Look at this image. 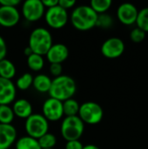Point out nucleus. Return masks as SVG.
Listing matches in <instances>:
<instances>
[{"label":"nucleus","mask_w":148,"mask_h":149,"mask_svg":"<svg viewBox=\"0 0 148 149\" xmlns=\"http://www.w3.org/2000/svg\"><path fill=\"white\" fill-rule=\"evenodd\" d=\"M17 72L16 66L13 62L7 58H3L0 61V78L11 80Z\"/></svg>","instance_id":"nucleus-18"},{"label":"nucleus","mask_w":148,"mask_h":149,"mask_svg":"<svg viewBox=\"0 0 148 149\" xmlns=\"http://www.w3.org/2000/svg\"><path fill=\"white\" fill-rule=\"evenodd\" d=\"M15 149H41V148L38 140L25 135L16 141Z\"/></svg>","instance_id":"nucleus-19"},{"label":"nucleus","mask_w":148,"mask_h":149,"mask_svg":"<svg viewBox=\"0 0 148 149\" xmlns=\"http://www.w3.org/2000/svg\"><path fill=\"white\" fill-rule=\"evenodd\" d=\"M24 130L27 136L38 140L49 132V121L41 113H32L25 120Z\"/></svg>","instance_id":"nucleus-5"},{"label":"nucleus","mask_w":148,"mask_h":149,"mask_svg":"<svg viewBox=\"0 0 148 149\" xmlns=\"http://www.w3.org/2000/svg\"><path fill=\"white\" fill-rule=\"evenodd\" d=\"M98 14L90 5H79L73 9L70 16L72 26L80 31H86L96 26Z\"/></svg>","instance_id":"nucleus-2"},{"label":"nucleus","mask_w":148,"mask_h":149,"mask_svg":"<svg viewBox=\"0 0 148 149\" xmlns=\"http://www.w3.org/2000/svg\"><path fill=\"white\" fill-rule=\"evenodd\" d=\"M49 71H50L51 75L53 76L54 78L61 76L62 72H63L62 64H51L49 67Z\"/></svg>","instance_id":"nucleus-29"},{"label":"nucleus","mask_w":148,"mask_h":149,"mask_svg":"<svg viewBox=\"0 0 148 149\" xmlns=\"http://www.w3.org/2000/svg\"><path fill=\"white\" fill-rule=\"evenodd\" d=\"M17 141V129L11 125L0 124V149H10Z\"/></svg>","instance_id":"nucleus-15"},{"label":"nucleus","mask_w":148,"mask_h":149,"mask_svg":"<svg viewBox=\"0 0 148 149\" xmlns=\"http://www.w3.org/2000/svg\"><path fill=\"white\" fill-rule=\"evenodd\" d=\"M85 131V124L79 116L65 117L61 122L60 134L66 141H79Z\"/></svg>","instance_id":"nucleus-4"},{"label":"nucleus","mask_w":148,"mask_h":149,"mask_svg":"<svg viewBox=\"0 0 148 149\" xmlns=\"http://www.w3.org/2000/svg\"><path fill=\"white\" fill-rule=\"evenodd\" d=\"M84 145L79 141H66L65 149H83Z\"/></svg>","instance_id":"nucleus-32"},{"label":"nucleus","mask_w":148,"mask_h":149,"mask_svg":"<svg viewBox=\"0 0 148 149\" xmlns=\"http://www.w3.org/2000/svg\"><path fill=\"white\" fill-rule=\"evenodd\" d=\"M45 57L51 64H62L69 57V49L62 43L53 44L45 54Z\"/></svg>","instance_id":"nucleus-13"},{"label":"nucleus","mask_w":148,"mask_h":149,"mask_svg":"<svg viewBox=\"0 0 148 149\" xmlns=\"http://www.w3.org/2000/svg\"><path fill=\"white\" fill-rule=\"evenodd\" d=\"M14 115L20 119L26 120L33 113V108L31 103L25 99H19L13 102L11 107Z\"/></svg>","instance_id":"nucleus-16"},{"label":"nucleus","mask_w":148,"mask_h":149,"mask_svg":"<svg viewBox=\"0 0 148 149\" xmlns=\"http://www.w3.org/2000/svg\"><path fill=\"white\" fill-rule=\"evenodd\" d=\"M113 24V19L109 14L103 13L98 15V18L96 22L97 27H99L101 29H108L112 27Z\"/></svg>","instance_id":"nucleus-27"},{"label":"nucleus","mask_w":148,"mask_h":149,"mask_svg":"<svg viewBox=\"0 0 148 149\" xmlns=\"http://www.w3.org/2000/svg\"><path fill=\"white\" fill-rule=\"evenodd\" d=\"M20 3L19 0H0V6L17 7Z\"/></svg>","instance_id":"nucleus-33"},{"label":"nucleus","mask_w":148,"mask_h":149,"mask_svg":"<svg viewBox=\"0 0 148 149\" xmlns=\"http://www.w3.org/2000/svg\"><path fill=\"white\" fill-rule=\"evenodd\" d=\"M45 12V8L41 0H26L22 4V16L31 23L40 20Z\"/></svg>","instance_id":"nucleus-8"},{"label":"nucleus","mask_w":148,"mask_h":149,"mask_svg":"<svg viewBox=\"0 0 148 149\" xmlns=\"http://www.w3.org/2000/svg\"><path fill=\"white\" fill-rule=\"evenodd\" d=\"M27 65L32 72H40L44 66V57L36 53H32L27 57Z\"/></svg>","instance_id":"nucleus-20"},{"label":"nucleus","mask_w":148,"mask_h":149,"mask_svg":"<svg viewBox=\"0 0 148 149\" xmlns=\"http://www.w3.org/2000/svg\"><path fill=\"white\" fill-rule=\"evenodd\" d=\"M38 144L41 149H49L54 148V147L57 145V138L54 134L51 133H47L44 135H43L41 138L38 140Z\"/></svg>","instance_id":"nucleus-25"},{"label":"nucleus","mask_w":148,"mask_h":149,"mask_svg":"<svg viewBox=\"0 0 148 149\" xmlns=\"http://www.w3.org/2000/svg\"><path fill=\"white\" fill-rule=\"evenodd\" d=\"M125 51V44L119 38H110L101 45L102 55L110 59L120 57Z\"/></svg>","instance_id":"nucleus-10"},{"label":"nucleus","mask_w":148,"mask_h":149,"mask_svg":"<svg viewBox=\"0 0 148 149\" xmlns=\"http://www.w3.org/2000/svg\"><path fill=\"white\" fill-rule=\"evenodd\" d=\"M112 6L111 0H92L90 3V7L98 14L106 13V11Z\"/></svg>","instance_id":"nucleus-24"},{"label":"nucleus","mask_w":148,"mask_h":149,"mask_svg":"<svg viewBox=\"0 0 148 149\" xmlns=\"http://www.w3.org/2000/svg\"><path fill=\"white\" fill-rule=\"evenodd\" d=\"M44 17L46 24L50 28L55 30L64 28L69 20L67 10L61 8L58 4L52 8L47 9L44 12Z\"/></svg>","instance_id":"nucleus-7"},{"label":"nucleus","mask_w":148,"mask_h":149,"mask_svg":"<svg viewBox=\"0 0 148 149\" xmlns=\"http://www.w3.org/2000/svg\"><path fill=\"white\" fill-rule=\"evenodd\" d=\"M136 24L138 28L141 29L145 32H148V7L139 11Z\"/></svg>","instance_id":"nucleus-26"},{"label":"nucleus","mask_w":148,"mask_h":149,"mask_svg":"<svg viewBox=\"0 0 148 149\" xmlns=\"http://www.w3.org/2000/svg\"><path fill=\"white\" fill-rule=\"evenodd\" d=\"M42 115L49 122L60 120L64 117L63 102L52 98L47 99L42 106Z\"/></svg>","instance_id":"nucleus-9"},{"label":"nucleus","mask_w":148,"mask_h":149,"mask_svg":"<svg viewBox=\"0 0 148 149\" xmlns=\"http://www.w3.org/2000/svg\"><path fill=\"white\" fill-rule=\"evenodd\" d=\"M41 1L45 9L52 8L58 4V0H41Z\"/></svg>","instance_id":"nucleus-34"},{"label":"nucleus","mask_w":148,"mask_h":149,"mask_svg":"<svg viewBox=\"0 0 148 149\" xmlns=\"http://www.w3.org/2000/svg\"><path fill=\"white\" fill-rule=\"evenodd\" d=\"M83 149H100L99 147H97L96 145H93V144H88V145H85L84 146Z\"/></svg>","instance_id":"nucleus-36"},{"label":"nucleus","mask_w":148,"mask_h":149,"mask_svg":"<svg viewBox=\"0 0 148 149\" xmlns=\"http://www.w3.org/2000/svg\"><path fill=\"white\" fill-rule=\"evenodd\" d=\"M78 116L84 124L96 125L102 120L104 112L99 104L92 101H87L80 105Z\"/></svg>","instance_id":"nucleus-6"},{"label":"nucleus","mask_w":148,"mask_h":149,"mask_svg":"<svg viewBox=\"0 0 148 149\" xmlns=\"http://www.w3.org/2000/svg\"><path fill=\"white\" fill-rule=\"evenodd\" d=\"M80 104L74 99H69L63 102V111L65 117L78 116Z\"/></svg>","instance_id":"nucleus-21"},{"label":"nucleus","mask_w":148,"mask_h":149,"mask_svg":"<svg viewBox=\"0 0 148 149\" xmlns=\"http://www.w3.org/2000/svg\"><path fill=\"white\" fill-rule=\"evenodd\" d=\"M131 40L133 43H141L146 38V32L140 28H134L130 33Z\"/></svg>","instance_id":"nucleus-28"},{"label":"nucleus","mask_w":148,"mask_h":149,"mask_svg":"<svg viewBox=\"0 0 148 149\" xmlns=\"http://www.w3.org/2000/svg\"><path fill=\"white\" fill-rule=\"evenodd\" d=\"M17 88L15 84L10 80L0 78V106L10 105L15 101Z\"/></svg>","instance_id":"nucleus-14"},{"label":"nucleus","mask_w":148,"mask_h":149,"mask_svg":"<svg viewBox=\"0 0 148 149\" xmlns=\"http://www.w3.org/2000/svg\"><path fill=\"white\" fill-rule=\"evenodd\" d=\"M49 149H54V148H49Z\"/></svg>","instance_id":"nucleus-37"},{"label":"nucleus","mask_w":148,"mask_h":149,"mask_svg":"<svg viewBox=\"0 0 148 149\" xmlns=\"http://www.w3.org/2000/svg\"><path fill=\"white\" fill-rule=\"evenodd\" d=\"M75 0H58V5L65 10L73 8L76 5Z\"/></svg>","instance_id":"nucleus-30"},{"label":"nucleus","mask_w":148,"mask_h":149,"mask_svg":"<svg viewBox=\"0 0 148 149\" xmlns=\"http://www.w3.org/2000/svg\"><path fill=\"white\" fill-rule=\"evenodd\" d=\"M33 52H32V51L31 50V48L29 47V46H27V47H25L24 48V54L26 56V57H29L30 55H31Z\"/></svg>","instance_id":"nucleus-35"},{"label":"nucleus","mask_w":148,"mask_h":149,"mask_svg":"<svg viewBox=\"0 0 148 149\" xmlns=\"http://www.w3.org/2000/svg\"><path fill=\"white\" fill-rule=\"evenodd\" d=\"M77 91V84L75 80L68 75L62 74L59 77L54 78L49 91L50 98L64 102L72 99Z\"/></svg>","instance_id":"nucleus-1"},{"label":"nucleus","mask_w":148,"mask_h":149,"mask_svg":"<svg viewBox=\"0 0 148 149\" xmlns=\"http://www.w3.org/2000/svg\"><path fill=\"white\" fill-rule=\"evenodd\" d=\"M139 10L130 3H125L119 6L117 10L118 19L126 25H132L136 23Z\"/></svg>","instance_id":"nucleus-12"},{"label":"nucleus","mask_w":148,"mask_h":149,"mask_svg":"<svg viewBox=\"0 0 148 149\" xmlns=\"http://www.w3.org/2000/svg\"><path fill=\"white\" fill-rule=\"evenodd\" d=\"M51 31L44 27L35 28L30 34L28 46L33 53L45 56L49 49L53 45Z\"/></svg>","instance_id":"nucleus-3"},{"label":"nucleus","mask_w":148,"mask_h":149,"mask_svg":"<svg viewBox=\"0 0 148 149\" xmlns=\"http://www.w3.org/2000/svg\"><path fill=\"white\" fill-rule=\"evenodd\" d=\"M21 14L17 7L0 6V25L11 28L18 24Z\"/></svg>","instance_id":"nucleus-11"},{"label":"nucleus","mask_w":148,"mask_h":149,"mask_svg":"<svg viewBox=\"0 0 148 149\" xmlns=\"http://www.w3.org/2000/svg\"><path fill=\"white\" fill-rule=\"evenodd\" d=\"M7 52H8V49H7L6 42L3 39V38L0 36V61L3 58H6Z\"/></svg>","instance_id":"nucleus-31"},{"label":"nucleus","mask_w":148,"mask_h":149,"mask_svg":"<svg viewBox=\"0 0 148 149\" xmlns=\"http://www.w3.org/2000/svg\"><path fill=\"white\" fill-rule=\"evenodd\" d=\"M15 119V115L11 107L8 105L0 106V124L11 125Z\"/></svg>","instance_id":"nucleus-22"},{"label":"nucleus","mask_w":148,"mask_h":149,"mask_svg":"<svg viewBox=\"0 0 148 149\" xmlns=\"http://www.w3.org/2000/svg\"><path fill=\"white\" fill-rule=\"evenodd\" d=\"M33 76L30 72H25L19 76L16 81V88L21 91H26L32 86Z\"/></svg>","instance_id":"nucleus-23"},{"label":"nucleus","mask_w":148,"mask_h":149,"mask_svg":"<svg viewBox=\"0 0 148 149\" xmlns=\"http://www.w3.org/2000/svg\"><path fill=\"white\" fill-rule=\"evenodd\" d=\"M52 79L46 74H38L33 77L32 86L40 93H48L51 86Z\"/></svg>","instance_id":"nucleus-17"}]
</instances>
